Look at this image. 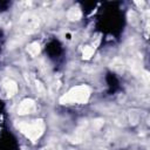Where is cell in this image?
Wrapping results in <instances>:
<instances>
[{
  "label": "cell",
  "mask_w": 150,
  "mask_h": 150,
  "mask_svg": "<svg viewBox=\"0 0 150 150\" xmlns=\"http://www.w3.org/2000/svg\"><path fill=\"white\" fill-rule=\"evenodd\" d=\"M16 128L21 134H23L27 138H29L32 142H36L45 131V122L41 118L33 120V121H21L15 124Z\"/></svg>",
  "instance_id": "6da1fadb"
},
{
  "label": "cell",
  "mask_w": 150,
  "mask_h": 150,
  "mask_svg": "<svg viewBox=\"0 0 150 150\" xmlns=\"http://www.w3.org/2000/svg\"><path fill=\"white\" fill-rule=\"evenodd\" d=\"M90 88L86 84H81V86H76L74 88H71L70 90H68L64 95H62L60 97V103L62 104H71V103H79V104H83L87 103L89 97H90Z\"/></svg>",
  "instance_id": "7a4b0ae2"
},
{
  "label": "cell",
  "mask_w": 150,
  "mask_h": 150,
  "mask_svg": "<svg viewBox=\"0 0 150 150\" xmlns=\"http://www.w3.org/2000/svg\"><path fill=\"white\" fill-rule=\"evenodd\" d=\"M39 16L32 12H27L25 13L21 19H20V25H21V29L26 33V34H30L33 32H35L39 27Z\"/></svg>",
  "instance_id": "3957f363"
},
{
  "label": "cell",
  "mask_w": 150,
  "mask_h": 150,
  "mask_svg": "<svg viewBox=\"0 0 150 150\" xmlns=\"http://www.w3.org/2000/svg\"><path fill=\"white\" fill-rule=\"evenodd\" d=\"M1 87H2V89H4V91H5L7 97L14 96L18 93V89H19L16 82L14 80H12V79H4L2 82H1Z\"/></svg>",
  "instance_id": "277c9868"
},
{
  "label": "cell",
  "mask_w": 150,
  "mask_h": 150,
  "mask_svg": "<svg viewBox=\"0 0 150 150\" xmlns=\"http://www.w3.org/2000/svg\"><path fill=\"white\" fill-rule=\"evenodd\" d=\"M35 109V102L32 98H26L21 101V103L18 107V114L19 115H27L33 112Z\"/></svg>",
  "instance_id": "5b68a950"
},
{
  "label": "cell",
  "mask_w": 150,
  "mask_h": 150,
  "mask_svg": "<svg viewBox=\"0 0 150 150\" xmlns=\"http://www.w3.org/2000/svg\"><path fill=\"white\" fill-rule=\"evenodd\" d=\"M40 50H41V47H40V43L38 41H34V42L29 43L28 47H27V52L30 56H38L40 54Z\"/></svg>",
  "instance_id": "8992f818"
},
{
  "label": "cell",
  "mask_w": 150,
  "mask_h": 150,
  "mask_svg": "<svg viewBox=\"0 0 150 150\" xmlns=\"http://www.w3.org/2000/svg\"><path fill=\"white\" fill-rule=\"evenodd\" d=\"M81 11L77 8V7H71L68 13H67V18L70 20V21H77L81 19Z\"/></svg>",
  "instance_id": "52a82bcc"
},
{
  "label": "cell",
  "mask_w": 150,
  "mask_h": 150,
  "mask_svg": "<svg viewBox=\"0 0 150 150\" xmlns=\"http://www.w3.org/2000/svg\"><path fill=\"white\" fill-rule=\"evenodd\" d=\"M94 49H95V48H93L91 46H86V47L83 48V52H82L83 59H86V60L90 59V57L93 56V54H94Z\"/></svg>",
  "instance_id": "ba28073f"
},
{
  "label": "cell",
  "mask_w": 150,
  "mask_h": 150,
  "mask_svg": "<svg viewBox=\"0 0 150 150\" xmlns=\"http://www.w3.org/2000/svg\"><path fill=\"white\" fill-rule=\"evenodd\" d=\"M35 86H36V90L41 94V95H43L45 94V91H46V89H45V87H43V84L40 82V81H35Z\"/></svg>",
  "instance_id": "9c48e42d"
},
{
  "label": "cell",
  "mask_w": 150,
  "mask_h": 150,
  "mask_svg": "<svg viewBox=\"0 0 150 150\" xmlns=\"http://www.w3.org/2000/svg\"><path fill=\"white\" fill-rule=\"evenodd\" d=\"M41 150H50V149H48V148H43V149H41Z\"/></svg>",
  "instance_id": "30bf717a"
}]
</instances>
